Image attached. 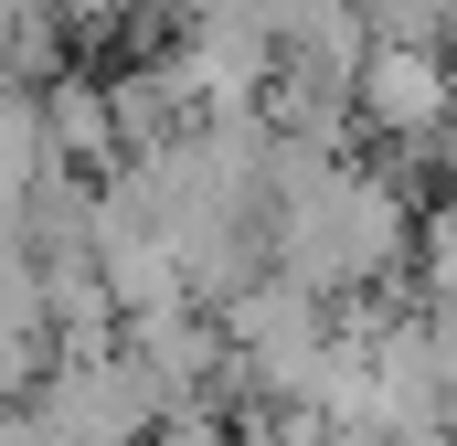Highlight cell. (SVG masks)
<instances>
[{
    "instance_id": "obj_1",
    "label": "cell",
    "mask_w": 457,
    "mask_h": 446,
    "mask_svg": "<svg viewBox=\"0 0 457 446\" xmlns=\"http://www.w3.org/2000/svg\"><path fill=\"white\" fill-rule=\"evenodd\" d=\"M351 96H361V117L372 128H394V138H436L457 107V75L447 54H426V43H361V64H351Z\"/></svg>"
},
{
    "instance_id": "obj_2",
    "label": "cell",
    "mask_w": 457,
    "mask_h": 446,
    "mask_svg": "<svg viewBox=\"0 0 457 446\" xmlns=\"http://www.w3.org/2000/svg\"><path fill=\"white\" fill-rule=\"evenodd\" d=\"M426 287H436V298L457 309V202H447L436 223H426Z\"/></svg>"
}]
</instances>
